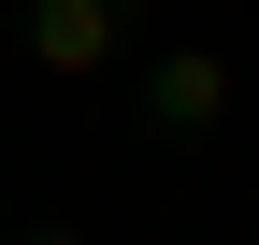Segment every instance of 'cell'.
Segmentation results:
<instances>
[{
  "mask_svg": "<svg viewBox=\"0 0 259 245\" xmlns=\"http://www.w3.org/2000/svg\"><path fill=\"white\" fill-rule=\"evenodd\" d=\"M115 44H130V0H29V58H44L58 87H87Z\"/></svg>",
  "mask_w": 259,
  "mask_h": 245,
  "instance_id": "obj_1",
  "label": "cell"
},
{
  "mask_svg": "<svg viewBox=\"0 0 259 245\" xmlns=\"http://www.w3.org/2000/svg\"><path fill=\"white\" fill-rule=\"evenodd\" d=\"M144 115H158V130H216V115H231V58H216V44H173V58H158V72H144Z\"/></svg>",
  "mask_w": 259,
  "mask_h": 245,
  "instance_id": "obj_2",
  "label": "cell"
},
{
  "mask_svg": "<svg viewBox=\"0 0 259 245\" xmlns=\"http://www.w3.org/2000/svg\"><path fill=\"white\" fill-rule=\"evenodd\" d=\"M29 245H87V231H72V217H44V231H29Z\"/></svg>",
  "mask_w": 259,
  "mask_h": 245,
  "instance_id": "obj_3",
  "label": "cell"
}]
</instances>
